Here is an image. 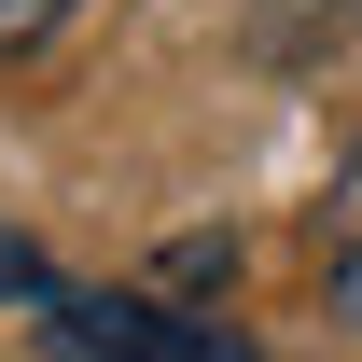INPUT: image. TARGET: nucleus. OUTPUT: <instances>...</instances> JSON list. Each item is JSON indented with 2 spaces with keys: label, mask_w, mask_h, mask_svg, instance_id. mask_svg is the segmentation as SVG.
I'll list each match as a JSON object with an SVG mask.
<instances>
[{
  "label": "nucleus",
  "mask_w": 362,
  "mask_h": 362,
  "mask_svg": "<svg viewBox=\"0 0 362 362\" xmlns=\"http://www.w3.org/2000/svg\"><path fill=\"white\" fill-rule=\"evenodd\" d=\"M28 320H42V362H265L251 334L195 320L181 293H84V279H56Z\"/></svg>",
  "instance_id": "obj_1"
},
{
  "label": "nucleus",
  "mask_w": 362,
  "mask_h": 362,
  "mask_svg": "<svg viewBox=\"0 0 362 362\" xmlns=\"http://www.w3.org/2000/svg\"><path fill=\"white\" fill-rule=\"evenodd\" d=\"M362 42V0H251V70H334Z\"/></svg>",
  "instance_id": "obj_2"
},
{
  "label": "nucleus",
  "mask_w": 362,
  "mask_h": 362,
  "mask_svg": "<svg viewBox=\"0 0 362 362\" xmlns=\"http://www.w3.org/2000/svg\"><path fill=\"white\" fill-rule=\"evenodd\" d=\"M42 293H56V251L28 223H0V307H42Z\"/></svg>",
  "instance_id": "obj_3"
},
{
  "label": "nucleus",
  "mask_w": 362,
  "mask_h": 362,
  "mask_svg": "<svg viewBox=\"0 0 362 362\" xmlns=\"http://www.w3.org/2000/svg\"><path fill=\"white\" fill-rule=\"evenodd\" d=\"M209 279H237V237H168L153 293H209Z\"/></svg>",
  "instance_id": "obj_4"
},
{
  "label": "nucleus",
  "mask_w": 362,
  "mask_h": 362,
  "mask_svg": "<svg viewBox=\"0 0 362 362\" xmlns=\"http://www.w3.org/2000/svg\"><path fill=\"white\" fill-rule=\"evenodd\" d=\"M70 14H84V0H0V56H42Z\"/></svg>",
  "instance_id": "obj_5"
},
{
  "label": "nucleus",
  "mask_w": 362,
  "mask_h": 362,
  "mask_svg": "<svg viewBox=\"0 0 362 362\" xmlns=\"http://www.w3.org/2000/svg\"><path fill=\"white\" fill-rule=\"evenodd\" d=\"M334 237H362V139H349V168H334V195H320V251Z\"/></svg>",
  "instance_id": "obj_6"
},
{
  "label": "nucleus",
  "mask_w": 362,
  "mask_h": 362,
  "mask_svg": "<svg viewBox=\"0 0 362 362\" xmlns=\"http://www.w3.org/2000/svg\"><path fill=\"white\" fill-rule=\"evenodd\" d=\"M320 279H334V320L362 334V237H334V251H320Z\"/></svg>",
  "instance_id": "obj_7"
}]
</instances>
